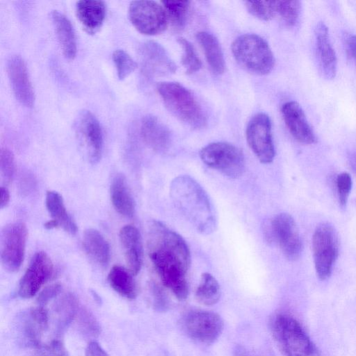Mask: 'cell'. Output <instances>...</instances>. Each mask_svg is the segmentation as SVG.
<instances>
[{"label": "cell", "instance_id": "obj_35", "mask_svg": "<svg viewBox=\"0 0 356 356\" xmlns=\"http://www.w3.org/2000/svg\"><path fill=\"white\" fill-rule=\"evenodd\" d=\"M77 309V301L75 297L72 294H66L58 301L56 312L59 314L61 324L65 325L70 323Z\"/></svg>", "mask_w": 356, "mask_h": 356}, {"label": "cell", "instance_id": "obj_44", "mask_svg": "<svg viewBox=\"0 0 356 356\" xmlns=\"http://www.w3.org/2000/svg\"><path fill=\"white\" fill-rule=\"evenodd\" d=\"M1 200H0V207L3 209L6 207L10 202V193L8 189L6 186L1 187Z\"/></svg>", "mask_w": 356, "mask_h": 356}, {"label": "cell", "instance_id": "obj_24", "mask_svg": "<svg viewBox=\"0 0 356 356\" xmlns=\"http://www.w3.org/2000/svg\"><path fill=\"white\" fill-rule=\"evenodd\" d=\"M111 200L113 207L120 215L132 217L135 211V203L125 177L116 175L111 185Z\"/></svg>", "mask_w": 356, "mask_h": 356}, {"label": "cell", "instance_id": "obj_28", "mask_svg": "<svg viewBox=\"0 0 356 356\" xmlns=\"http://www.w3.org/2000/svg\"><path fill=\"white\" fill-rule=\"evenodd\" d=\"M133 276L128 269L115 265L112 267L108 275V281L112 289L118 294L132 300L138 294L137 284Z\"/></svg>", "mask_w": 356, "mask_h": 356}, {"label": "cell", "instance_id": "obj_16", "mask_svg": "<svg viewBox=\"0 0 356 356\" xmlns=\"http://www.w3.org/2000/svg\"><path fill=\"white\" fill-rule=\"evenodd\" d=\"M77 133L86 145L91 163H97L103 149V133L96 117L89 111L79 113L76 121Z\"/></svg>", "mask_w": 356, "mask_h": 356}, {"label": "cell", "instance_id": "obj_18", "mask_svg": "<svg viewBox=\"0 0 356 356\" xmlns=\"http://www.w3.org/2000/svg\"><path fill=\"white\" fill-rule=\"evenodd\" d=\"M281 112L289 132L297 141L305 145L316 143L314 132L298 102L290 101L284 103Z\"/></svg>", "mask_w": 356, "mask_h": 356}, {"label": "cell", "instance_id": "obj_11", "mask_svg": "<svg viewBox=\"0 0 356 356\" xmlns=\"http://www.w3.org/2000/svg\"><path fill=\"white\" fill-rule=\"evenodd\" d=\"M27 238V228L23 222H13L2 230L1 261L9 272L17 271L24 261Z\"/></svg>", "mask_w": 356, "mask_h": 356}, {"label": "cell", "instance_id": "obj_19", "mask_svg": "<svg viewBox=\"0 0 356 356\" xmlns=\"http://www.w3.org/2000/svg\"><path fill=\"white\" fill-rule=\"evenodd\" d=\"M128 270L137 275L141 269L143 261V247L142 238L138 229L131 225L121 228L119 233Z\"/></svg>", "mask_w": 356, "mask_h": 356}, {"label": "cell", "instance_id": "obj_30", "mask_svg": "<svg viewBox=\"0 0 356 356\" xmlns=\"http://www.w3.org/2000/svg\"><path fill=\"white\" fill-rule=\"evenodd\" d=\"M172 26L181 29L184 27L191 2L189 1H161Z\"/></svg>", "mask_w": 356, "mask_h": 356}, {"label": "cell", "instance_id": "obj_13", "mask_svg": "<svg viewBox=\"0 0 356 356\" xmlns=\"http://www.w3.org/2000/svg\"><path fill=\"white\" fill-rule=\"evenodd\" d=\"M53 270L54 266L50 257L44 252H36L19 281V296L24 299L35 296L51 277Z\"/></svg>", "mask_w": 356, "mask_h": 356}, {"label": "cell", "instance_id": "obj_43", "mask_svg": "<svg viewBox=\"0 0 356 356\" xmlns=\"http://www.w3.org/2000/svg\"><path fill=\"white\" fill-rule=\"evenodd\" d=\"M154 304L155 307L161 311L167 309L168 307V302L166 296L161 289L157 286L154 287Z\"/></svg>", "mask_w": 356, "mask_h": 356}, {"label": "cell", "instance_id": "obj_38", "mask_svg": "<svg viewBox=\"0 0 356 356\" xmlns=\"http://www.w3.org/2000/svg\"><path fill=\"white\" fill-rule=\"evenodd\" d=\"M80 326L90 336L95 337L99 333V326L94 316L88 311H82L80 316Z\"/></svg>", "mask_w": 356, "mask_h": 356}, {"label": "cell", "instance_id": "obj_46", "mask_svg": "<svg viewBox=\"0 0 356 356\" xmlns=\"http://www.w3.org/2000/svg\"><path fill=\"white\" fill-rule=\"evenodd\" d=\"M353 165L354 167L355 170L356 171V156L353 159Z\"/></svg>", "mask_w": 356, "mask_h": 356}, {"label": "cell", "instance_id": "obj_5", "mask_svg": "<svg viewBox=\"0 0 356 356\" xmlns=\"http://www.w3.org/2000/svg\"><path fill=\"white\" fill-rule=\"evenodd\" d=\"M236 62L248 72L266 75L275 65V58L267 42L261 36L247 33L236 38L232 44Z\"/></svg>", "mask_w": 356, "mask_h": 356}, {"label": "cell", "instance_id": "obj_21", "mask_svg": "<svg viewBox=\"0 0 356 356\" xmlns=\"http://www.w3.org/2000/svg\"><path fill=\"white\" fill-rule=\"evenodd\" d=\"M140 135L144 143L157 152L166 150L170 143V133L168 127L156 117L145 116L140 124Z\"/></svg>", "mask_w": 356, "mask_h": 356}, {"label": "cell", "instance_id": "obj_17", "mask_svg": "<svg viewBox=\"0 0 356 356\" xmlns=\"http://www.w3.org/2000/svg\"><path fill=\"white\" fill-rule=\"evenodd\" d=\"M7 72L14 95L26 107L34 104L35 96L26 63L18 55L11 56L7 62Z\"/></svg>", "mask_w": 356, "mask_h": 356}, {"label": "cell", "instance_id": "obj_33", "mask_svg": "<svg viewBox=\"0 0 356 356\" xmlns=\"http://www.w3.org/2000/svg\"><path fill=\"white\" fill-rule=\"evenodd\" d=\"M112 58L116 68L118 77L124 79L137 67V63L125 51L116 49L113 51Z\"/></svg>", "mask_w": 356, "mask_h": 356}, {"label": "cell", "instance_id": "obj_34", "mask_svg": "<svg viewBox=\"0 0 356 356\" xmlns=\"http://www.w3.org/2000/svg\"><path fill=\"white\" fill-rule=\"evenodd\" d=\"M245 5L248 12L259 19L268 21L276 16L274 1H248Z\"/></svg>", "mask_w": 356, "mask_h": 356}, {"label": "cell", "instance_id": "obj_8", "mask_svg": "<svg viewBox=\"0 0 356 356\" xmlns=\"http://www.w3.org/2000/svg\"><path fill=\"white\" fill-rule=\"evenodd\" d=\"M266 236L275 241L289 260H296L301 254L302 243L296 223L286 213H280L270 220L265 230Z\"/></svg>", "mask_w": 356, "mask_h": 356}, {"label": "cell", "instance_id": "obj_29", "mask_svg": "<svg viewBox=\"0 0 356 356\" xmlns=\"http://www.w3.org/2000/svg\"><path fill=\"white\" fill-rule=\"evenodd\" d=\"M195 296L202 305L211 306L216 304L220 298V287L217 280L209 273H202Z\"/></svg>", "mask_w": 356, "mask_h": 356}, {"label": "cell", "instance_id": "obj_39", "mask_svg": "<svg viewBox=\"0 0 356 356\" xmlns=\"http://www.w3.org/2000/svg\"><path fill=\"white\" fill-rule=\"evenodd\" d=\"M35 356H66L65 349L59 341H53L44 346L38 348Z\"/></svg>", "mask_w": 356, "mask_h": 356}, {"label": "cell", "instance_id": "obj_10", "mask_svg": "<svg viewBox=\"0 0 356 356\" xmlns=\"http://www.w3.org/2000/svg\"><path fill=\"white\" fill-rule=\"evenodd\" d=\"M182 325L188 337L206 345L214 343L224 328L223 320L219 314L204 310L188 312L183 318Z\"/></svg>", "mask_w": 356, "mask_h": 356}, {"label": "cell", "instance_id": "obj_9", "mask_svg": "<svg viewBox=\"0 0 356 356\" xmlns=\"http://www.w3.org/2000/svg\"><path fill=\"white\" fill-rule=\"evenodd\" d=\"M129 18L140 33L154 35L164 31L168 24L167 13L163 6L154 1H134L129 6Z\"/></svg>", "mask_w": 356, "mask_h": 356}, {"label": "cell", "instance_id": "obj_36", "mask_svg": "<svg viewBox=\"0 0 356 356\" xmlns=\"http://www.w3.org/2000/svg\"><path fill=\"white\" fill-rule=\"evenodd\" d=\"M15 165L14 156L7 148H1L0 152V174L3 184H8L13 179Z\"/></svg>", "mask_w": 356, "mask_h": 356}, {"label": "cell", "instance_id": "obj_47", "mask_svg": "<svg viewBox=\"0 0 356 356\" xmlns=\"http://www.w3.org/2000/svg\"><path fill=\"white\" fill-rule=\"evenodd\" d=\"M67 356V355H66Z\"/></svg>", "mask_w": 356, "mask_h": 356}, {"label": "cell", "instance_id": "obj_4", "mask_svg": "<svg viewBox=\"0 0 356 356\" xmlns=\"http://www.w3.org/2000/svg\"><path fill=\"white\" fill-rule=\"evenodd\" d=\"M156 90L167 108L177 118L188 126L200 129L204 127L206 117L194 95L177 82L163 81Z\"/></svg>", "mask_w": 356, "mask_h": 356}, {"label": "cell", "instance_id": "obj_23", "mask_svg": "<svg viewBox=\"0 0 356 356\" xmlns=\"http://www.w3.org/2000/svg\"><path fill=\"white\" fill-rule=\"evenodd\" d=\"M51 17L64 56L67 59H74L76 54V40L70 21L58 10H53Z\"/></svg>", "mask_w": 356, "mask_h": 356}, {"label": "cell", "instance_id": "obj_32", "mask_svg": "<svg viewBox=\"0 0 356 356\" xmlns=\"http://www.w3.org/2000/svg\"><path fill=\"white\" fill-rule=\"evenodd\" d=\"M276 15H278L289 26H294L298 21L300 13L299 1H274Z\"/></svg>", "mask_w": 356, "mask_h": 356}, {"label": "cell", "instance_id": "obj_37", "mask_svg": "<svg viewBox=\"0 0 356 356\" xmlns=\"http://www.w3.org/2000/svg\"><path fill=\"white\" fill-rule=\"evenodd\" d=\"M352 184V178L348 172H341L337 176V188L339 202L342 207L346 205Z\"/></svg>", "mask_w": 356, "mask_h": 356}, {"label": "cell", "instance_id": "obj_6", "mask_svg": "<svg viewBox=\"0 0 356 356\" xmlns=\"http://www.w3.org/2000/svg\"><path fill=\"white\" fill-rule=\"evenodd\" d=\"M200 156L207 166L229 178H238L245 171V163L242 151L229 143H209L202 148Z\"/></svg>", "mask_w": 356, "mask_h": 356}, {"label": "cell", "instance_id": "obj_12", "mask_svg": "<svg viewBox=\"0 0 356 356\" xmlns=\"http://www.w3.org/2000/svg\"><path fill=\"white\" fill-rule=\"evenodd\" d=\"M245 136L250 148L261 163H270L273 161L275 152L268 115L264 113L254 115L248 122Z\"/></svg>", "mask_w": 356, "mask_h": 356}, {"label": "cell", "instance_id": "obj_40", "mask_svg": "<svg viewBox=\"0 0 356 356\" xmlns=\"http://www.w3.org/2000/svg\"><path fill=\"white\" fill-rule=\"evenodd\" d=\"M62 286L58 283L52 284L41 291L37 298L40 306H44L60 293Z\"/></svg>", "mask_w": 356, "mask_h": 356}, {"label": "cell", "instance_id": "obj_1", "mask_svg": "<svg viewBox=\"0 0 356 356\" xmlns=\"http://www.w3.org/2000/svg\"><path fill=\"white\" fill-rule=\"evenodd\" d=\"M149 257L162 284L179 300L189 293L187 273L191 254L184 239L163 223L154 220L147 236Z\"/></svg>", "mask_w": 356, "mask_h": 356}, {"label": "cell", "instance_id": "obj_20", "mask_svg": "<svg viewBox=\"0 0 356 356\" xmlns=\"http://www.w3.org/2000/svg\"><path fill=\"white\" fill-rule=\"evenodd\" d=\"M316 55L323 76L333 79L337 74V60L330 42L328 29L323 22H318L314 30Z\"/></svg>", "mask_w": 356, "mask_h": 356}, {"label": "cell", "instance_id": "obj_3", "mask_svg": "<svg viewBox=\"0 0 356 356\" xmlns=\"http://www.w3.org/2000/svg\"><path fill=\"white\" fill-rule=\"evenodd\" d=\"M270 330L284 356H320L319 351L298 321L286 314L275 315Z\"/></svg>", "mask_w": 356, "mask_h": 356}, {"label": "cell", "instance_id": "obj_45", "mask_svg": "<svg viewBox=\"0 0 356 356\" xmlns=\"http://www.w3.org/2000/svg\"><path fill=\"white\" fill-rule=\"evenodd\" d=\"M44 227L47 229H51L54 228H58L59 227L58 223L55 220L51 219L44 224Z\"/></svg>", "mask_w": 356, "mask_h": 356}, {"label": "cell", "instance_id": "obj_2", "mask_svg": "<svg viewBox=\"0 0 356 356\" xmlns=\"http://www.w3.org/2000/svg\"><path fill=\"white\" fill-rule=\"evenodd\" d=\"M172 202L181 215L200 233L209 234L216 227L210 199L204 188L188 175L175 178L170 184Z\"/></svg>", "mask_w": 356, "mask_h": 356}, {"label": "cell", "instance_id": "obj_14", "mask_svg": "<svg viewBox=\"0 0 356 356\" xmlns=\"http://www.w3.org/2000/svg\"><path fill=\"white\" fill-rule=\"evenodd\" d=\"M48 324V312L43 306L24 312L17 320V337L22 345L38 348L41 336Z\"/></svg>", "mask_w": 356, "mask_h": 356}, {"label": "cell", "instance_id": "obj_27", "mask_svg": "<svg viewBox=\"0 0 356 356\" xmlns=\"http://www.w3.org/2000/svg\"><path fill=\"white\" fill-rule=\"evenodd\" d=\"M45 204L51 219L58 223L59 227L72 235L76 233V224L67 213L63 199L58 192L47 191Z\"/></svg>", "mask_w": 356, "mask_h": 356}, {"label": "cell", "instance_id": "obj_25", "mask_svg": "<svg viewBox=\"0 0 356 356\" xmlns=\"http://www.w3.org/2000/svg\"><path fill=\"white\" fill-rule=\"evenodd\" d=\"M83 245L87 254L100 266H106L110 261V245L104 236L97 229L90 228L85 231Z\"/></svg>", "mask_w": 356, "mask_h": 356}, {"label": "cell", "instance_id": "obj_42", "mask_svg": "<svg viewBox=\"0 0 356 356\" xmlns=\"http://www.w3.org/2000/svg\"><path fill=\"white\" fill-rule=\"evenodd\" d=\"M85 356H108V355L98 342L91 341L86 348Z\"/></svg>", "mask_w": 356, "mask_h": 356}, {"label": "cell", "instance_id": "obj_22", "mask_svg": "<svg viewBox=\"0 0 356 356\" xmlns=\"http://www.w3.org/2000/svg\"><path fill=\"white\" fill-rule=\"evenodd\" d=\"M77 18L83 28L90 33H95L102 25L106 6L102 1L81 0L76 3Z\"/></svg>", "mask_w": 356, "mask_h": 356}, {"label": "cell", "instance_id": "obj_41", "mask_svg": "<svg viewBox=\"0 0 356 356\" xmlns=\"http://www.w3.org/2000/svg\"><path fill=\"white\" fill-rule=\"evenodd\" d=\"M343 41L347 54L356 63V35L346 34L343 38Z\"/></svg>", "mask_w": 356, "mask_h": 356}, {"label": "cell", "instance_id": "obj_7", "mask_svg": "<svg viewBox=\"0 0 356 356\" xmlns=\"http://www.w3.org/2000/svg\"><path fill=\"white\" fill-rule=\"evenodd\" d=\"M314 266L318 278H328L339 254V241L336 230L329 223H322L312 236Z\"/></svg>", "mask_w": 356, "mask_h": 356}, {"label": "cell", "instance_id": "obj_26", "mask_svg": "<svg viewBox=\"0 0 356 356\" xmlns=\"http://www.w3.org/2000/svg\"><path fill=\"white\" fill-rule=\"evenodd\" d=\"M196 39L202 47L206 60L216 74H221L225 70V61L218 39L206 31L197 33Z\"/></svg>", "mask_w": 356, "mask_h": 356}, {"label": "cell", "instance_id": "obj_31", "mask_svg": "<svg viewBox=\"0 0 356 356\" xmlns=\"http://www.w3.org/2000/svg\"><path fill=\"white\" fill-rule=\"evenodd\" d=\"M177 42L183 51L181 62L186 70V73L192 74L198 72L202 67V62L193 45L188 40L181 37L177 39Z\"/></svg>", "mask_w": 356, "mask_h": 356}, {"label": "cell", "instance_id": "obj_15", "mask_svg": "<svg viewBox=\"0 0 356 356\" xmlns=\"http://www.w3.org/2000/svg\"><path fill=\"white\" fill-rule=\"evenodd\" d=\"M138 54L143 72L147 76H163L176 72V65L156 42L150 40L140 44Z\"/></svg>", "mask_w": 356, "mask_h": 356}]
</instances>
